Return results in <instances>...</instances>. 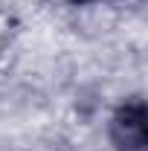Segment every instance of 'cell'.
Here are the masks:
<instances>
[{
	"mask_svg": "<svg viewBox=\"0 0 148 151\" xmlns=\"http://www.w3.org/2000/svg\"><path fill=\"white\" fill-rule=\"evenodd\" d=\"M111 139L119 151H145L148 145V113L139 99L125 102L111 119Z\"/></svg>",
	"mask_w": 148,
	"mask_h": 151,
	"instance_id": "6da1fadb",
	"label": "cell"
},
{
	"mask_svg": "<svg viewBox=\"0 0 148 151\" xmlns=\"http://www.w3.org/2000/svg\"><path fill=\"white\" fill-rule=\"evenodd\" d=\"M73 3H93V0H73Z\"/></svg>",
	"mask_w": 148,
	"mask_h": 151,
	"instance_id": "7a4b0ae2",
	"label": "cell"
}]
</instances>
